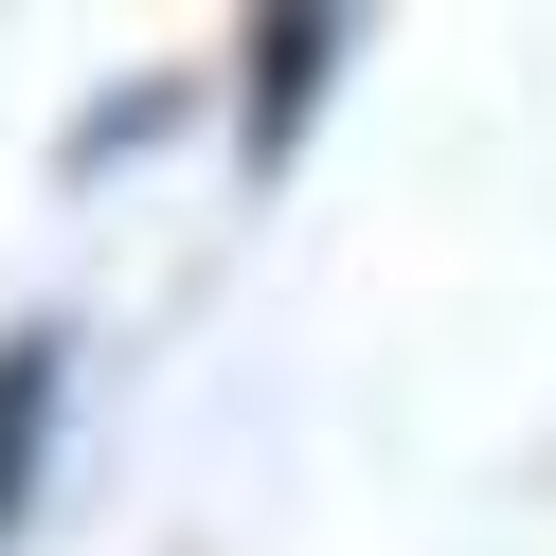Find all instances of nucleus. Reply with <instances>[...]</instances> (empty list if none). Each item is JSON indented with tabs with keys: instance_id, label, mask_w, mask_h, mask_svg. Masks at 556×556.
Masks as SVG:
<instances>
[{
	"instance_id": "obj_1",
	"label": "nucleus",
	"mask_w": 556,
	"mask_h": 556,
	"mask_svg": "<svg viewBox=\"0 0 556 556\" xmlns=\"http://www.w3.org/2000/svg\"><path fill=\"white\" fill-rule=\"evenodd\" d=\"M37 413H54V359L18 341V359H0V520H18V467H37Z\"/></svg>"
}]
</instances>
